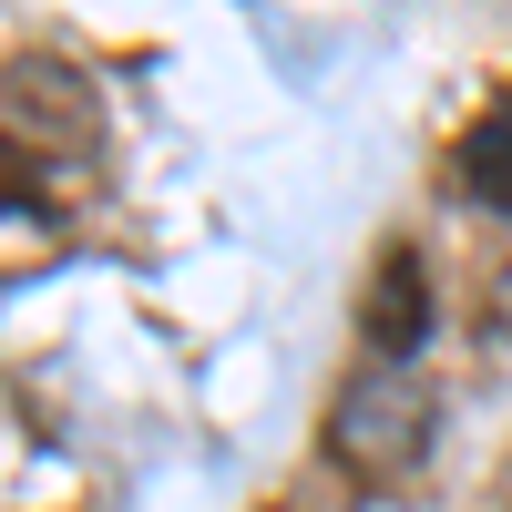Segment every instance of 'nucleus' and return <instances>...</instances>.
Instances as JSON below:
<instances>
[{
    "instance_id": "20e7f679",
    "label": "nucleus",
    "mask_w": 512,
    "mask_h": 512,
    "mask_svg": "<svg viewBox=\"0 0 512 512\" xmlns=\"http://www.w3.org/2000/svg\"><path fill=\"white\" fill-rule=\"evenodd\" d=\"M11 205H41V154L0 134V216H11Z\"/></svg>"
},
{
    "instance_id": "f03ea898",
    "label": "nucleus",
    "mask_w": 512,
    "mask_h": 512,
    "mask_svg": "<svg viewBox=\"0 0 512 512\" xmlns=\"http://www.w3.org/2000/svg\"><path fill=\"white\" fill-rule=\"evenodd\" d=\"M431 267H420V246H390L369 267V287H359V338H369V359L379 369H400L420 338H431Z\"/></svg>"
},
{
    "instance_id": "7ed1b4c3",
    "label": "nucleus",
    "mask_w": 512,
    "mask_h": 512,
    "mask_svg": "<svg viewBox=\"0 0 512 512\" xmlns=\"http://www.w3.org/2000/svg\"><path fill=\"white\" fill-rule=\"evenodd\" d=\"M451 175H461V195H472V205L512 216V103H492L472 134L451 144Z\"/></svg>"
},
{
    "instance_id": "f257e3e1",
    "label": "nucleus",
    "mask_w": 512,
    "mask_h": 512,
    "mask_svg": "<svg viewBox=\"0 0 512 512\" xmlns=\"http://www.w3.org/2000/svg\"><path fill=\"white\" fill-rule=\"evenodd\" d=\"M431 390H420L410 369H359L349 390L328 400V461L338 472H359V482H410L420 472V451H431Z\"/></svg>"
}]
</instances>
